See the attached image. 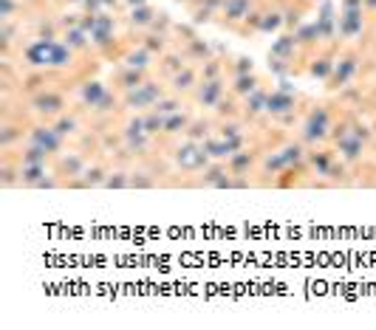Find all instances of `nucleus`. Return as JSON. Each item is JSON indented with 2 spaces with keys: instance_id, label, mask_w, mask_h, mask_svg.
Segmentation results:
<instances>
[{
  "instance_id": "obj_26",
  "label": "nucleus",
  "mask_w": 376,
  "mask_h": 330,
  "mask_svg": "<svg viewBox=\"0 0 376 330\" xmlns=\"http://www.w3.org/2000/svg\"><path fill=\"white\" fill-rule=\"evenodd\" d=\"M334 57H328V54H322V57H317V60H311V65H309V73L311 76H317V79H322V82H328V76H331V71H334Z\"/></svg>"
},
{
  "instance_id": "obj_2",
  "label": "nucleus",
  "mask_w": 376,
  "mask_h": 330,
  "mask_svg": "<svg viewBox=\"0 0 376 330\" xmlns=\"http://www.w3.org/2000/svg\"><path fill=\"white\" fill-rule=\"evenodd\" d=\"M331 130H334V121H331L328 107L317 105V107L306 116V121H303L300 139H303V144H322V141L331 136Z\"/></svg>"
},
{
  "instance_id": "obj_37",
  "label": "nucleus",
  "mask_w": 376,
  "mask_h": 330,
  "mask_svg": "<svg viewBox=\"0 0 376 330\" xmlns=\"http://www.w3.org/2000/svg\"><path fill=\"white\" fill-rule=\"evenodd\" d=\"M156 110L158 113H176V110H181V102H179V94H173V96H164L158 105H156Z\"/></svg>"
},
{
  "instance_id": "obj_21",
  "label": "nucleus",
  "mask_w": 376,
  "mask_h": 330,
  "mask_svg": "<svg viewBox=\"0 0 376 330\" xmlns=\"http://www.w3.org/2000/svg\"><path fill=\"white\" fill-rule=\"evenodd\" d=\"M266 99H269V91H263V88H258L255 94H249V96L243 99V110H246V116H249V119H255V116L266 113Z\"/></svg>"
},
{
  "instance_id": "obj_22",
  "label": "nucleus",
  "mask_w": 376,
  "mask_h": 330,
  "mask_svg": "<svg viewBox=\"0 0 376 330\" xmlns=\"http://www.w3.org/2000/svg\"><path fill=\"white\" fill-rule=\"evenodd\" d=\"M362 31V9H348L340 20V34L343 37H357Z\"/></svg>"
},
{
  "instance_id": "obj_10",
  "label": "nucleus",
  "mask_w": 376,
  "mask_h": 330,
  "mask_svg": "<svg viewBox=\"0 0 376 330\" xmlns=\"http://www.w3.org/2000/svg\"><path fill=\"white\" fill-rule=\"evenodd\" d=\"M108 94H111V91L102 85V82H97V79L85 82V85L79 88V99H82V105L91 107V110H97V107L105 102V96H108Z\"/></svg>"
},
{
  "instance_id": "obj_40",
  "label": "nucleus",
  "mask_w": 376,
  "mask_h": 330,
  "mask_svg": "<svg viewBox=\"0 0 376 330\" xmlns=\"http://www.w3.org/2000/svg\"><path fill=\"white\" fill-rule=\"evenodd\" d=\"M142 46H145V49H150L153 54H164V51H167V40L158 34V37H147Z\"/></svg>"
},
{
  "instance_id": "obj_8",
  "label": "nucleus",
  "mask_w": 376,
  "mask_h": 330,
  "mask_svg": "<svg viewBox=\"0 0 376 330\" xmlns=\"http://www.w3.org/2000/svg\"><path fill=\"white\" fill-rule=\"evenodd\" d=\"M195 102L204 107H218L224 102V79H204L195 88Z\"/></svg>"
},
{
  "instance_id": "obj_9",
  "label": "nucleus",
  "mask_w": 376,
  "mask_h": 330,
  "mask_svg": "<svg viewBox=\"0 0 376 330\" xmlns=\"http://www.w3.org/2000/svg\"><path fill=\"white\" fill-rule=\"evenodd\" d=\"M295 107H297V94H291L288 88H277L266 99L269 116H288V113H295Z\"/></svg>"
},
{
  "instance_id": "obj_1",
  "label": "nucleus",
  "mask_w": 376,
  "mask_h": 330,
  "mask_svg": "<svg viewBox=\"0 0 376 330\" xmlns=\"http://www.w3.org/2000/svg\"><path fill=\"white\" fill-rule=\"evenodd\" d=\"M23 57L31 68H71L74 65V49L65 40H34L23 51Z\"/></svg>"
},
{
  "instance_id": "obj_18",
  "label": "nucleus",
  "mask_w": 376,
  "mask_h": 330,
  "mask_svg": "<svg viewBox=\"0 0 376 330\" xmlns=\"http://www.w3.org/2000/svg\"><path fill=\"white\" fill-rule=\"evenodd\" d=\"M280 153H283V161H286V167H288V170H291V167H300V164L309 158L303 141H288V144L280 147Z\"/></svg>"
},
{
  "instance_id": "obj_42",
  "label": "nucleus",
  "mask_w": 376,
  "mask_h": 330,
  "mask_svg": "<svg viewBox=\"0 0 376 330\" xmlns=\"http://www.w3.org/2000/svg\"><path fill=\"white\" fill-rule=\"evenodd\" d=\"M240 73H255V65H252V60H249V57H238L235 60V76H240Z\"/></svg>"
},
{
  "instance_id": "obj_5",
  "label": "nucleus",
  "mask_w": 376,
  "mask_h": 330,
  "mask_svg": "<svg viewBox=\"0 0 376 330\" xmlns=\"http://www.w3.org/2000/svg\"><path fill=\"white\" fill-rule=\"evenodd\" d=\"M334 141H337V153L345 158V161H359L362 153H365V141L354 133V128H340L337 133H334Z\"/></svg>"
},
{
  "instance_id": "obj_32",
  "label": "nucleus",
  "mask_w": 376,
  "mask_h": 330,
  "mask_svg": "<svg viewBox=\"0 0 376 330\" xmlns=\"http://www.w3.org/2000/svg\"><path fill=\"white\" fill-rule=\"evenodd\" d=\"M187 51H190V57H195L201 62L210 60V46H206L204 40H187Z\"/></svg>"
},
{
  "instance_id": "obj_46",
  "label": "nucleus",
  "mask_w": 376,
  "mask_h": 330,
  "mask_svg": "<svg viewBox=\"0 0 376 330\" xmlns=\"http://www.w3.org/2000/svg\"><path fill=\"white\" fill-rule=\"evenodd\" d=\"M365 6L368 9H376V0H365Z\"/></svg>"
},
{
  "instance_id": "obj_24",
  "label": "nucleus",
  "mask_w": 376,
  "mask_h": 330,
  "mask_svg": "<svg viewBox=\"0 0 376 330\" xmlns=\"http://www.w3.org/2000/svg\"><path fill=\"white\" fill-rule=\"evenodd\" d=\"M105 178H108V173L102 167H85V173L71 184L74 186H105Z\"/></svg>"
},
{
  "instance_id": "obj_17",
  "label": "nucleus",
  "mask_w": 376,
  "mask_h": 330,
  "mask_svg": "<svg viewBox=\"0 0 376 330\" xmlns=\"http://www.w3.org/2000/svg\"><path fill=\"white\" fill-rule=\"evenodd\" d=\"M190 125H193V119H190L187 110H176V113H167V116H164V133H167V136L187 133Z\"/></svg>"
},
{
  "instance_id": "obj_14",
  "label": "nucleus",
  "mask_w": 376,
  "mask_h": 330,
  "mask_svg": "<svg viewBox=\"0 0 376 330\" xmlns=\"http://www.w3.org/2000/svg\"><path fill=\"white\" fill-rule=\"evenodd\" d=\"M147 76H145V71H139V68H128L124 65L119 73H116V85L124 91V94H131V91H136L142 82H145Z\"/></svg>"
},
{
  "instance_id": "obj_16",
  "label": "nucleus",
  "mask_w": 376,
  "mask_h": 330,
  "mask_svg": "<svg viewBox=\"0 0 376 330\" xmlns=\"http://www.w3.org/2000/svg\"><path fill=\"white\" fill-rule=\"evenodd\" d=\"M85 158L82 155H76V153H68V155H63L60 158V175H68L71 181H76L82 173H85Z\"/></svg>"
},
{
  "instance_id": "obj_13",
  "label": "nucleus",
  "mask_w": 376,
  "mask_h": 330,
  "mask_svg": "<svg viewBox=\"0 0 376 330\" xmlns=\"http://www.w3.org/2000/svg\"><path fill=\"white\" fill-rule=\"evenodd\" d=\"M170 85H173V94H190V91H195L198 88V71L190 68V65H184L179 73L170 76Z\"/></svg>"
},
{
  "instance_id": "obj_7",
  "label": "nucleus",
  "mask_w": 376,
  "mask_h": 330,
  "mask_svg": "<svg viewBox=\"0 0 376 330\" xmlns=\"http://www.w3.org/2000/svg\"><path fill=\"white\" fill-rule=\"evenodd\" d=\"M63 136L54 130V125H40V128H31L28 130V144H37V147H43L49 150L51 155H57L63 150Z\"/></svg>"
},
{
  "instance_id": "obj_12",
  "label": "nucleus",
  "mask_w": 376,
  "mask_h": 330,
  "mask_svg": "<svg viewBox=\"0 0 376 330\" xmlns=\"http://www.w3.org/2000/svg\"><path fill=\"white\" fill-rule=\"evenodd\" d=\"M91 43H94L97 49H105V46H111V43H113V20H111V17L99 15V17L94 20V28H91Z\"/></svg>"
},
{
  "instance_id": "obj_27",
  "label": "nucleus",
  "mask_w": 376,
  "mask_h": 330,
  "mask_svg": "<svg viewBox=\"0 0 376 330\" xmlns=\"http://www.w3.org/2000/svg\"><path fill=\"white\" fill-rule=\"evenodd\" d=\"M54 130H57L63 139H68V136H74V133L79 130V119H76V116L63 113V116H57V119H54Z\"/></svg>"
},
{
  "instance_id": "obj_25",
  "label": "nucleus",
  "mask_w": 376,
  "mask_h": 330,
  "mask_svg": "<svg viewBox=\"0 0 376 330\" xmlns=\"http://www.w3.org/2000/svg\"><path fill=\"white\" fill-rule=\"evenodd\" d=\"M297 37H280L277 43L272 46V54L269 57H280V60H295V51H297Z\"/></svg>"
},
{
  "instance_id": "obj_41",
  "label": "nucleus",
  "mask_w": 376,
  "mask_h": 330,
  "mask_svg": "<svg viewBox=\"0 0 376 330\" xmlns=\"http://www.w3.org/2000/svg\"><path fill=\"white\" fill-rule=\"evenodd\" d=\"M17 136H23V130H17V128H3V136H0V147L9 150V147H12V141H15Z\"/></svg>"
},
{
  "instance_id": "obj_36",
  "label": "nucleus",
  "mask_w": 376,
  "mask_h": 330,
  "mask_svg": "<svg viewBox=\"0 0 376 330\" xmlns=\"http://www.w3.org/2000/svg\"><path fill=\"white\" fill-rule=\"evenodd\" d=\"M105 186L108 189H124V186H131V175L128 173H108V178H105Z\"/></svg>"
},
{
  "instance_id": "obj_19",
  "label": "nucleus",
  "mask_w": 376,
  "mask_h": 330,
  "mask_svg": "<svg viewBox=\"0 0 376 330\" xmlns=\"http://www.w3.org/2000/svg\"><path fill=\"white\" fill-rule=\"evenodd\" d=\"M252 164H255V153H249V150H240L232 158H227V167H229L232 175H246L249 170H252Z\"/></svg>"
},
{
  "instance_id": "obj_38",
  "label": "nucleus",
  "mask_w": 376,
  "mask_h": 330,
  "mask_svg": "<svg viewBox=\"0 0 376 330\" xmlns=\"http://www.w3.org/2000/svg\"><path fill=\"white\" fill-rule=\"evenodd\" d=\"M184 136H187V139H193V141H204V139H210V136H206V121H193Z\"/></svg>"
},
{
  "instance_id": "obj_28",
  "label": "nucleus",
  "mask_w": 376,
  "mask_h": 330,
  "mask_svg": "<svg viewBox=\"0 0 376 330\" xmlns=\"http://www.w3.org/2000/svg\"><path fill=\"white\" fill-rule=\"evenodd\" d=\"M145 130H147V136L164 133V113H158L156 107L145 110Z\"/></svg>"
},
{
  "instance_id": "obj_23",
  "label": "nucleus",
  "mask_w": 376,
  "mask_h": 330,
  "mask_svg": "<svg viewBox=\"0 0 376 330\" xmlns=\"http://www.w3.org/2000/svg\"><path fill=\"white\" fill-rule=\"evenodd\" d=\"M46 178V164H20V184L23 186H37Z\"/></svg>"
},
{
  "instance_id": "obj_15",
  "label": "nucleus",
  "mask_w": 376,
  "mask_h": 330,
  "mask_svg": "<svg viewBox=\"0 0 376 330\" xmlns=\"http://www.w3.org/2000/svg\"><path fill=\"white\" fill-rule=\"evenodd\" d=\"M309 161L311 167L317 170V175H331L337 173V161H334V153L331 150H320V153H309Z\"/></svg>"
},
{
  "instance_id": "obj_43",
  "label": "nucleus",
  "mask_w": 376,
  "mask_h": 330,
  "mask_svg": "<svg viewBox=\"0 0 376 330\" xmlns=\"http://www.w3.org/2000/svg\"><path fill=\"white\" fill-rule=\"evenodd\" d=\"M280 23H283V20H280V15H266V17L261 20V28H258V31H277V28H280Z\"/></svg>"
},
{
  "instance_id": "obj_30",
  "label": "nucleus",
  "mask_w": 376,
  "mask_h": 330,
  "mask_svg": "<svg viewBox=\"0 0 376 330\" xmlns=\"http://www.w3.org/2000/svg\"><path fill=\"white\" fill-rule=\"evenodd\" d=\"M49 150H43V147H37V144H28L26 147V153H23V161L20 164H46L49 161Z\"/></svg>"
},
{
  "instance_id": "obj_31",
  "label": "nucleus",
  "mask_w": 376,
  "mask_h": 330,
  "mask_svg": "<svg viewBox=\"0 0 376 330\" xmlns=\"http://www.w3.org/2000/svg\"><path fill=\"white\" fill-rule=\"evenodd\" d=\"M263 170H266L269 175H277V173L288 170V167H286V161H283V153H280V150H277V153H272V155H266V161H263Z\"/></svg>"
},
{
  "instance_id": "obj_33",
  "label": "nucleus",
  "mask_w": 376,
  "mask_h": 330,
  "mask_svg": "<svg viewBox=\"0 0 376 330\" xmlns=\"http://www.w3.org/2000/svg\"><path fill=\"white\" fill-rule=\"evenodd\" d=\"M161 68L167 71V76H173V73H179L181 68H184V57L181 54H161Z\"/></svg>"
},
{
  "instance_id": "obj_6",
  "label": "nucleus",
  "mask_w": 376,
  "mask_h": 330,
  "mask_svg": "<svg viewBox=\"0 0 376 330\" xmlns=\"http://www.w3.org/2000/svg\"><path fill=\"white\" fill-rule=\"evenodd\" d=\"M357 71H359V57L357 54H343L337 62H334V71L328 76V88H345Z\"/></svg>"
},
{
  "instance_id": "obj_11",
  "label": "nucleus",
  "mask_w": 376,
  "mask_h": 330,
  "mask_svg": "<svg viewBox=\"0 0 376 330\" xmlns=\"http://www.w3.org/2000/svg\"><path fill=\"white\" fill-rule=\"evenodd\" d=\"M153 57H156V54L139 43V46H133V49H128V51L122 54V65H128V68H139V71H147V68L153 65Z\"/></svg>"
},
{
  "instance_id": "obj_3",
  "label": "nucleus",
  "mask_w": 376,
  "mask_h": 330,
  "mask_svg": "<svg viewBox=\"0 0 376 330\" xmlns=\"http://www.w3.org/2000/svg\"><path fill=\"white\" fill-rule=\"evenodd\" d=\"M164 96H167V94H164V88L158 85V82L145 79L136 91L124 94V107H131V110H150V107H156Z\"/></svg>"
},
{
  "instance_id": "obj_35",
  "label": "nucleus",
  "mask_w": 376,
  "mask_h": 330,
  "mask_svg": "<svg viewBox=\"0 0 376 330\" xmlns=\"http://www.w3.org/2000/svg\"><path fill=\"white\" fill-rule=\"evenodd\" d=\"M156 20H153V9H147V6H139V9H133V15H131V26H153Z\"/></svg>"
},
{
  "instance_id": "obj_39",
  "label": "nucleus",
  "mask_w": 376,
  "mask_h": 330,
  "mask_svg": "<svg viewBox=\"0 0 376 330\" xmlns=\"http://www.w3.org/2000/svg\"><path fill=\"white\" fill-rule=\"evenodd\" d=\"M201 76L204 79H221V62L218 60H206L204 68H201Z\"/></svg>"
},
{
  "instance_id": "obj_4",
  "label": "nucleus",
  "mask_w": 376,
  "mask_h": 330,
  "mask_svg": "<svg viewBox=\"0 0 376 330\" xmlns=\"http://www.w3.org/2000/svg\"><path fill=\"white\" fill-rule=\"evenodd\" d=\"M65 96L60 94V91H54V88H46V91H40L34 99H31V110L37 113V116H43V119H57V116H63L65 113Z\"/></svg>"
},
{
  "instance_id": "obj_45",
  "label": "nucleus",
  "mask_w": 376,
  "mask_h": 330,
  "mask_svg": "<svg viewBox=\"0 0 376 330\" xmlns=\"http://www.w3.org/2000/svg\"><path fill=\"white\" fill-rule=\"evenodd\" d=\"M221 136H224V139H235V136H243V133H240V125H238V121H229V125L221 128Z\"/></svg>"
},
{
  "instance_id": "obj_34",
  "label": "nucleus",
  "mask_w": 376,
  "mask_h": 330,
  "mask_svg": "<svg viewBox=\"0 0 376 330\" xmlns=\"http://www.w3.org/2000/svg\"><path fill=\"white\" fill-rule=\"evenodd\" d=\"M224 17H227V20H240V17H246V0H229V3L224 6Z\"/></svg>"
},
{
  "instance_id": "obj_20",
  "label": "nucleus",
  "mask_w": 376,
  "mask_h": 330,
  "mask_svg": "<svg viewBox=\"0 0 376 330\" xmlns=\"http://www.w3.org/2000/svg\"><path fill=\"white\" fill-rule=\"evenodd\" d=\"M258 76L255 73H240V76H235V82H232V96H238V99H246L249 94H255L258 91Z\"/></svg>"
},
{
  "instance_id": "obj_29",
  "label": "nucleus",
  "mask_w": 376,
  "mask_h": 330,
  "mask_svg": "<svg viewBox=\"0 0 376 330\" xmlns=\"http://www.w3.org/2000/svg\"><path fill=\"white\" fill-rule=\"evenodd\" d=\"M65 43L74 49V51H82V49H88V43H91V40H85V28H71V31H65Z\"/></svg>"
},
{
  "instance_id": "obj_44",
  "label": "nucleus",
  "mask_w": 376,
  "mask_h": 330,
  "mask_svg": "<svg viewBox=\"0 0 376 330\" xmlns=\"http://www.w3.org/2000/svg\"><path fill=\"white\" fill-rule=\"evenodd\" d=\"M156 181L153 178H145V173H133L131 175V186H139V189H145V186H153Z\"/></svg>"
}]
</instances>
